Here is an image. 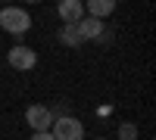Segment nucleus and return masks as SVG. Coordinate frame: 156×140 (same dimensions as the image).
Listing matches in <instances>:
<instances>
[{"mask_svg":"<svg viewBox=\"0 0 156 140\" xmlns=\"http://www.w3.org/2000/svg\"><path fill=\"white\" fill-rule=\"evenodd\" d=\"M0 28L9 34H25L31 28V16L22 6H3L0 9Z\"/></svg>","mask_w":156,"mask_h":140,"instance_id":"obj_1","label":"nucleus"},{"mask_svg":"<svg viewBox=\"0 0 156 140\" xmlns=\"http://www.w3.org/2000/svg\"><path fill=\"white\" fill-rule=\"evenodd\" d=\"M50 137L53 140H84V125L75 115H59L50 125Z\"/></svg>","mask_w":156,"mask_h":140,"instance_id":"obj_2","label":"nucleus"},{"mask_svg":"<svg viewBox=\"0 0 156 140\" xmlns=\"http://www.w3.org/2000/svg\"><path fill=\"white\" fill-rule=\"evenodd\" d=\"M25 125L34 131V134H47L50 131V125H53V109H47V106H28L25 109Z\"/></svg>","mask_w":156,"mask_h":140,"instance_id":"obj_3","label":"nucleus"},{"mask_svg":"<svg viewBox=\"0 0 156 140\" xmlns=\"http://www.w3.org/2000/svg\"><path fill=\"white\" fill-rule=\"evenodd\" d=\"M6 62L12 69H19V72H28V69H34L37 66V53L31 47H12L9 53H6Z\"/></svg>","mask_w":156,"mask_h":140,"instance_id":"obj_4","label":"nucleus"},{"mask_svg":"<svg viewBox=\"0 0 156 140\" xmlns=\"http://www.w3.org/2000/svg\"><path fill=\"white\" fill-rule=\"evenodd\" d=\"M56 12H59L62 25H78L84 19V3L81 0H62V3L56 6Z\"/></svg>","mask_w":156,"mask_h":140,"instance_id":"obj_5","label":"nucleus"},{"mask_svg":"<svg viewBox=\"0 0 156 140\" xmlns=\"http://www.w3.org/2000/svg\"><path fill=\"white\" fill-rule=\"evenodd\" d=\"M75 28H78V34H81V41H100V37L106 34V25H103L100 19H90V16H84Z\"/></svg>","mask_w":156,"mask_h":140,"instance_id":"obj_6","label":"nucleus"},{"mask_svg":"<svg viewBox=\"0 0 156 140\" xmlns=\"http://www.w3.org/2000/svg\"><path fill=\"white\" fill-rule=\"evenodd\" d=\"M112 9H115L112 0H87V6H84L87 16H90V19H100V22H103V16H109Z\"/></svg>","mask_w":156,"mask_h":140,"instance_id":"obj_7","label":"nucleus"},{"mask_svg":"<svg viewBox=\"0 0 156 140\" xmlns=\"http://www.w3.org/2000/svg\"><path fill=\"white\" fill-rule=\"evenodd\" d=\"M59 41L62 44H66V47H81L84 41H81V34H78V28H75V25H62V28H59Z\"/></svg>","mask_w":156,"mask_h":140,"instance_id":"obj_8","label":"nucleus"},{"mask_svg":"<svg viewBox=\"0 0 156 140\" xmlns=\"http://www.w3.org/2000/svg\"><path fill=\"white\" fill-rule=\"evenodd\" d=\"M119 140H137V125L134 121H122L119 125Z\"/></svg>","mask_w":156,"mask_h":140,"instance_id":"obj_9","label":"nucleus"},{"mask_svg":"<svg viewBox=\"0 0 156 140\" xmlns=\"http://www.w3.org/2000/svg\"><path fill=\"white\" fill-rule=\"evenodd\" d=\"M31 140H53V137H50V131H47V134H31Z\"/></svg>","mask_w":156,"mask_h":140,"instance_id":"obj_10","label":"nucleus"},{"mask_svg":"<svg viewBox=\"0 0 156 140\" xmlns=\"http://www.w3.org/2000/svg\"><path fill=\"white\" fill-rule=\"evenodd\" d=\"M94 140H103V137H94Z\"/></svg>","mask_w":156,"mask_h":140,"instance_id":"obj_11","label":"nucleus"}]
</instances>
